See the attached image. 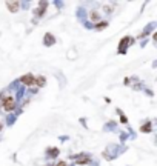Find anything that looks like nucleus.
Masks as SVG:
<instances>
[{"mask_svg": "<svg viewBox=\"0 0 157 166\" xmlns=\"http://www.w3.org/2000/svg\"><path fill=\"white\" fill-rule=\"evenodd\" d=\"M14 108H16V100H14V97H11V95L3 97V109H5V111H12Z\"/></svg>", "mask_w": 157, "mask_h": 166, "instance_id": "f257e3e1", "label": "nucleus"}, {"mask_svg": "<svg viewBox=\"0 0 157 166\" xmlns=\"http://www.w3.org/2000/svg\"><path fill=\"white\" fill-rule=\"evenodd\" d=\"M20 82L23 83V85H34L36 79H34L33 74H26V76H23V77L20 79Z\"/></svg>", "mask_w": 157, "mask_h": 166, "instance_id": "f03ea898", "label": "nucleus"}, {"mask_svg": "<svg viewBox=\"0 0 157 166\" xmlns=\"http://www.w3.org/2000/svg\"><path fill=\"white\" fill-rule=\"evenodd\" d=\"M19 6H20L19 2H6V8H8L11 12H17V11H19Z\"/></svg>", "mask_w": 157, "mask_h": 166, "instance_id": "7ed1b4c3", "label": "nucleus"}, {"mask_svg": "<svg viewBox=\"0 0 157 166\" xmlns=\"http://www.w3.org/2000/svg\"><path fill=\"white\" fill-rule=\"evenodd\" d=\"M46 2H40L39 3V9H37V15H43V12H45V9H46Z\"/></svg>", "mask_w": 157, "mask_h": 166, "instance_id": "20e7f679", "label": "nucleus"}, {"mask_svg": "<svg viewBox=\"0 0 157 166\" xmlns=\"http://www.w3.org/2000/svg\"><path fill=\"white\" fill-rule=\"evenodd\" d=\"M128 43H129V37H125L123 40L119 43V51H125V48H126Z\"/></svg>", "mask_w": 157, "mask_h": 166, "instance_id": "39448f33", "label": "nucleus"}, {"mask_svg": "<svg viewBox=\"0 0 157 166\" xmlns=\"http://www.w3.org/2000/svg\"><path fill=\"white\" fill-rule=\"evenodd\" d=\"M45 43H46V45H52V43H54L52 34H46V37H45Z\"/></svg>", "mask_w": 157, "mask_h": 166, "instance_id": "423d86ee", "label": "nucleus"}, {"mask_svg": "<svg viewBox=\"0 0 157 166\" xmlns=\"http://www.w3.org/2000/svg\"><path fill=\"white\" fill-rule=\"evenodd\" d=\"M77 162H78V163H88V162H89V159H88L86 155H80Z\"/></svg>", "mask_w": 157, "mask_h": 166, "instance_id": "0eeeda50", "label": "nucleus"}, {"mask_svg": "<svg viewBox=\"0 0 157 166\" xmlns=\"http://www.w3.org/2000/svg\"><path fill=\"white\" fill-rule=\"evenodd\" d=\"M105 26H108L106 22H99V25H96V29H103Z\"/></svg>", "mask_w": 157, "mask_h": 166, "instance_id": "6e6552de", "label": "nucleus"}, {"mask_svg": "<svg viewBox=\"0 0 157 166\" xmlns=\"http://www.w3.org/2000/svg\"><path fill=\"white\" fill-rule=\"evenodd\" d=\"M34 85H39V86H43V85H45V79H43V77H39V79H36V82H34Z\"/></svg>", "mask_w": 157, "mask_h": 166, "instance_id": "1a4fd4ad", "label": "nucleus"}, {"mask_svg": "<svg viewBox=\"0 0 157 166\" xmlns=\"http://www.w3.org/2000/svg\"><path fill=\"white\" fill-rule=\"evenodd\" d=\"M142 131H143V132H145V131H146V132H148V131H151V124L150 123L143 124V126H142Z\"/></svg>", "mask_w": 157, "mask_h": 166, "instance_id": "9d476101", "label": "nucleus"}, {"mask_svg": "<svg viewBox=\"0 0 157 166\" xmlns=\"http://www.w3.org/2000/svg\"><path fill=\"white\" fill-rule=\"evenodd\" d=\"M91 20H92V22L99 20V14H97V12H91Z\"/></svg>", "mask_w": 157, "mask_h": 166, "instance_id": "9b49d317", "label": "nucleus"}, {"mask_svg": "<svg viewBox=\"0 0 157 166\" xmlns=\"http://www.w3.org/2000/svg\"><path fill=\"white\" fill-rule=\"evenodd\" d=\"M56 166H66V163H65V162H59Z\"/></svg>", "mask_w": 157, "mask_h": 166, "instance_id": "f8f14e48", "label": "nucleus"}, {"mask_svg": "<svg viewBox=\"0 0 157 166\" xmlns=\"http://www.w3.org/2000/svg\"><path fill=\"white\" fill-rule=\"evenodd\" d=\"M0 129H2V123H0Z\"/></svg>", "mask_w": 157, "mask_h": 166, "instance_id": "ddd939ff", "label": "nucleus"}]
</instances>
